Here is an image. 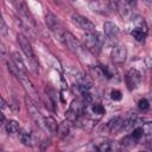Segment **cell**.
Instances as JSON below:
<instances>
[{"instance_id":"1","label":"cell","mask_w":152,"mask_h":152,"mask_svg":"<svg viewBox=\"0 0 152 152\" xmlns=\"http://www.w3.org/2000/svg\"><path fill=\"white\" fill-rule=\"evenodd\" d=\"M17 39H18V43H19V46L21 49V51L24 52V55L26 56L27 61H28V64H30V68L33 70V72H38V62L36 61L34 58V53H33V50H32V46L28 42V39L20 32L17 34Z\"/></svg>"},{"instance_id":"2","label":"cell","mask_w":152,"mask_h":152,"mask_svg":"<svg viewBox=\"0 0 152 152\" xmlns=\"http://www.w3.org/2000/svg\"><path fill=\"white\" fill-rule=\"evenodd\" d=\"M83 43L87 50H89L93 53H99L101 48L103 46L104 39L100 33H97L96 31H93V32H86L83 37Z\"/></svg>"},{"instance_id":"3","label":"cell","mask_w":152,"mask_h":152,"mask_svg":"<svg viewBox=\"0 0 152 152\" xmlns=\"http://www.w3.org/2000/svg\"><path fill=\"white\" fill-rule=\"evenodd\" d=\"M116 0H90V8L99 14H108L112 10L115 8Z\"/></svg>"},{"instance_id":"4","label":"cell","mask_w":152,"mask_h":152,"mask_svg":"<svg viewBox=\"0 0 152 152\" xmlns=\"http://www.w3.org/2000/svg\"><path fill=\"white\" fill-rule=\"evenodd\" d=\"M25 101H26V107H27V110H28V114H30L31 119L36 122L37 126L44 128V116L42 115L40 110L38 109L36 102H34L32 99H30L28 96H26Z\"/></svg>"},{"instance_id":"5","label":"cell","mask_w":152,"mask_h":152,"mask_svg":"<svg viewBox=\"0 0 152 152\" xmlns=\"http://www.w3.org/2000/svg\"><path fill=\"white\" fill-rule=\"evenodd\" d=\"M17 80L21 83V86H23V88L25 89V91H26L27 96H28L30 99H32L34 102H38V101H39L38 91H37L36 87L33 86L32 81L26 76V74H20V75L17 77Z\"/></svg>"},{"instance_id":"6","label":"cell","mask_w":152,"mask_h":152,"mask_svg":"<svg viewBox=\"0 0 152 152\" xmlns=\"http://www.w3.org/2000/svg\"><path fill=\"white\" fill-rule=\"evenodd\" d=\"M71 21L75 26H77L80 30L82 31H86V32H93V31H96L95 30V24L89 20L88 18L81 15V14H77V13H74L71 15Z\"/></svg>"},{"instance_id":"7","label":"cell","mask_w":152,"mask_h":152,"mask_svg":"<svg viewBox=\"0 0 152 152\" xmlns=\"http://www.w3.org/2000/svg\"><path fill=\"white\" fill-rule=\"evenodd\" d=\"M141 81H142V76H141V72L138 69L132 68L127 71V74H126V86H127L128 90H134V89L139 88V86L141 84Z\"/></svg>"},{"instance_id":"8","label":"cell","mask_w":152,"mask_h":152,"mask_svg":"<svg viewBox=\"0 0 152 152\" xmlns=\"http://www.w3.org/2000/svg\"><path fill=\"white\" fill-rule=\"evenodd\" d=\"M62 42L64 43V45L72 52L75 53H78L81 50H82V46H81V43L78 42V39L69 31H64L62 37H61Z\"/></svg>"},{"instance_id":"9","label":"cell","mask_w":152,"mask_h":152,"mask_svg":"<svg viewBox=\"0 0 152 152\" xmlns=\"http://www.w3.org/2000/svg\"><path fill=\"white\" fill-rule=\"evenodd\" d=\"M45 24H46V26H48L53 33H56L59 38L62 37L64 30H63V27H62L61 21L58 20V18H57L53 13L48 12V13L45 14Z\"/></svg>"},{"instance_id":"10","label":"cell","mask_w":152,"mask_h":152,"mask_svg":"<svg viewBox=\"0 0 152 152\" xmlns=\"http://www.w3.org/2000/svg\"><path fill=\"white\" fill-rule=\"evenodd\" d=\"M13 6L15 7V10L18 11V13L20 14V17L23 19H25L27 23H31L32 25H34V20H33V17L25 2V0H11Z\"/></svg>"},{"instance_id":"11","label":"cell","mask_w":152,"mask_h":152,"mask_svg":"<svg viewBox=\"0 0 152 152\" xmlns=\"http://www.w3.org/2000/svg\"><path fill=\"white\" fill-rule=\"evenodd\" d=\"M110 58H112V62L116 65L124 64L126 62V58H127V49L124 45L113 46L112 52H110Z\"/></svg>"},{"instance_id":"12","label":"cell","mask_w":152,"mask_h":152,"mask_svg":"<svg viewBox=\"0 0 152 152\" xmlns=\"http://www.w3.org/2000/svg\"><path fill=\"white\" fill-rule=\"evenodd\" d=\"M132 8L133 7L126 0H116V2H115V10L125 19H133L134 18L135 14L133 13Z\"/></svg>"},{"instance_id":"13","label":"cell","mask_w":152,"mask_h":152,"mask_svg":"<svg viewBox=\"0 0 152 152\" xmlns=\"http://www.w3.org/2000/svg\"><path fill=\"white\" fill-rule=\"evenodd\" d=\"M103 32H104L106 37L108 39H112V40L115 39V38H118V36L120 33L119 27L114 23H112V21H106L103 24Z\"/></svg>"},{"instance_id":"14","label":"cell","mask_w":152,"mask_h":152,"mask_svg":"<svg viewBox=\"0 0 152 152\" xmlns=\"http://www.w3.org/2000/svg\"><path fill=\"white\" fill-rule=\"evenodd\" d=\"M15 23H17V25L21 28V33L26 37V38H34L36 37V34H34V32L31 30V27H30V25H28V23L27 21H24V19L20 17H17L15 18Z\"/></svg>"},{"instance_id":"15","label":"cell","mask_w":152,"mask_h":152,"mask_svg":"<svg viewBox=\"0 0 152 152\" xmlns=\"http://www.w3.org/2000/svg\"><path fill=\"white\" fill-rule=\"evenodd\" d=\"M20 140L26 146H33V145H36V141H37L33 132L27 131V129L21 131V133H20Z\"/></svg>"},{"instance_id":"16","label":"cell","mask_w":152,"mask_h":152,"mask_svg":"<svg viewBox=\"0 0 152 152\" xmlns=\"http://www.w3.org/2000/svg\"><path fill=\"white\" fill-rule=\"evenodd\" d=\"M11 61L13 62V64L21 71V72H25L26 74V71H27V68H26V64H25V62L23 61V58H21V56L19 55V52H17V51H13L12 53H11Z\"/></svg>"},{"instance_id":"17","label":"cell","mask_w":152,"mask_h":152,"mask_svg":"<svg viewBox=\"0 0 152 152\" xmlns=\"http://www.w3.org/2000/svg\"><path fill=\"white\" fill-rule=\"evenodd\" d=\"M121 125H122V119L121 118H114V119L109 120L104 125V127L108 132L112 133V132H118L119 129H121Z\"/></svg>"},{"instance_id":"18","label":"cell","mask_w":152,"mask_h":152,"mask_svg":"<svg viewBox=\"0 0 152 152\" xmlns=\"http://www.w3.org/2000/svg\"><path fill=\"white\" fill-rule=\"evenodd\" d=\"M57 127H58V125L52 116H46V118L44 116V128L45 129H48L51 133H56Z\"/></svg>"},{"instance_id":"19","label":"cell","mask_w":152,"mask_h":152,"mask_svg":"<svg viewBox=\"0 0 152 152\" xmlns=\"http://www.w3.org/2000/svg\"><path fill=\"white\" fill-rule=\"evenodd\" d=\"M71 124H72V122L66 119L65 121H63V122H61V124L58 125L57 131H58V133H59L61 137H66V135L69 134L70 128H71Z\"/></svg>"},{"instance_id":"20","label":"cell","mask_w":152,"mask_h":152,"mask_svg":"<svg viewBox=\"0 0 152 152\" xmlns=\"http://www.w3.org/2000/svg\"><path fill=\"white\" fill-rule=\"evenodd\" d=\"M131 34H132V37H133L135 40H138V42H144L145 38H146V36H147V32L144 31L142 28L135 27V28H133V30L131 31Z\"/></svg>"},{"instance_id":"21","label":"cell","mask_w":152,"mask_h":152,"mask_svg":"<svg viewBox=\"0 0 152 152\" xmlns=\"http://www.w3.org/2000/svg\"><path fill=\"white\" fill-rule=\"evenodd\" d=\"M5 129L8 134H15L19 132V122L15 120H10V121H7Z\"/></svg>"},{"instance_id":"22","label":"cell","mask_w":152,"mask_h":152,"mask_svg":"<svg viewBox=\"0 0 152 152\" xmlns=\"http://www.w3.org/2000/svg\"><path fill=\"white\" fill-rule=\"evenodd\" d=\"M141 127H142V131H144V137L142 138H145L146 142L150 144V141H151V133H152V124L148 121V122H145Z\"/></svg>"},{"instance_id":"23","label":"cell","mask_w":152,"mask_h":152,"mask_svg":"<svg viewBox=\"0 0 152 152\" xmlns=\"http://www.w3.org/2000/svg\"><path fill=\"white\" fill-rule=\"evenodd\" d=\"M135 141H139L142 137H144V131H142V127L141 126H135L133 129H132V133L129 134Z\"/></svg>"},{"instance_id":"24","label":"cell","mask_w":152,"mask_h":152,"mask_svg":"<svg viewBox=\"0 0 152 152\" xmlns=\"http://www.w3.org/2000/svg\"><path fill=\"white\" fill-rule=\"evenodd\" d=\"M90 110L93 114H96L99 116L103 115L104 114V107L102 104H99V103H91V107H90Z\"/></svg>"},{"instance_id":"25","label":"cell","mask_w":152,"mask_h":152,"mask_svg":"<svg viewBox=\"0 0 152 152\" xmlns=\"http://www.w3.org/2000/svg\"><path fill=\"white\" fill-rule=\"evenodd\" d=\"M0 34L2 36H7L8 34V28H7V25L4 20V17H2V12H1V7H0Z\"/></svg>"},{"instance_id":"26","label":"cell","mask_w":152,"mask_h":152,"mask_svg":"<svg viewBox=\"0 0 152 152\" xmlns=\"http://www.w3.org/2000/svg\"><path fill=\"white\" fill-rule=\"evenodd\" d=\"M138 108L141 110V112H146L148 108H150V102L147 99H141L139 102H138Z\"/></svg>"},{"instance_id":"27","label":"cell","mask_w":152,"mask_h":152,"mask_svg":"<svg viewBox=\"0 0 152 152\" xmlns=\"http://www.w3.org/2000/svg\"><path fill=\"white\" fill-rule=\"evenodd\" d=\"M7 57V48L5 45V43L0 39V58L5 59Z\"/></svg>"},{"instance_id":"28","label":"cell","mask_w":152,"mask_h":152,"mask_svg":"<svg viewBox=\"0 0 152 152\" xmlns=\"http://www.w3.org/2000/svg\"><path fill=\"white\" fill-rule=\"evenodd\" d=\"M110 97H112V100H114V101H119V100H121V91L120 90H116V89H114V90H112V93H110Z\"/></svg>"},{"instance_id":"29","label":"cell","mask_w":152,"mask_h":152,"mask_svg":"<svg viewBox=\"0 0 152 152\" xmlns=\"http://www.w3.org/2000/svg\"><path fill=\"white\" fill-rule=\"evenodd\" d=\"M6 107V102H5V100L0 96V109H2V108H5Z\"/></svg>"},{"instance_id":"30","label":"cell","mask_w":152,"mask_h":152,"mask_svg":"<svg viewBox=\"0 0 152 152\" xmlns=\"http://www.w3.org/2000/svg\"><path fill=\"white\" fill-rule=\"evenodd\" d=\"M126 1H127L132 7H135V6H137V1H138V0H126Z\"/></svg>"},{"instance_id":"31","label":"cell","mask_w":152,"mask_h":152,"mask_svg":"<svg viewBox=\"0 0 152 152\" xmlns=\"http://www.w3.org/2000/svg\"><path fill=\"white\" fill-rule=\"evenodd\" d=\"M4 120H5V115L2 114V112H1V109H0V124H1Z\"/></svg>"},{"instance_id":"32","label":"cell","mask_w":152,"mask_h":152,"mask_svg":"<svg viewBox=\"0 0 152 152\" xmlns=\"http://www.w3.org/2000/svg\"><path fill=\"white\" fill-rule=\"evenodd\" d=\"M142 1H144V2L146 4V5H148V6L151 5V0H142Z\"/></svg>"},{"instance_id":"33","label":"cell","mask_w":152,"mask_h":152,"mask_svg":"<svg viewBox=\"0 0 152 152\" xmlns=\"http://www.w3.org/2000/svg\"><path fill=\"white\" fill-rule=\"evenodd\" d=\"M70 1H76V0H70Z\"/></svg>"}]
</instances>
